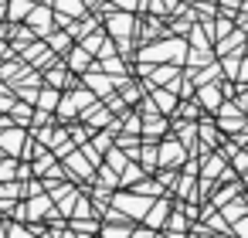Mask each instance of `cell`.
I'll list each match as a JSON object with an SVG mask.
<instances>
[{
  "label": "cell",
  "instance_id": "1",
  "mask_svg": "<svg viewBox=\"0 0 248 238\" xmlns=\"http://www.w3.org/2000/svg\"><path fill=\"white\" fill-rule=\"evenodd\" d=\"M241 238H248V221H245V224H241Z\"/></svg>",
  "mask_w": 248,
  "mask_h": 238
}]
</instances>
